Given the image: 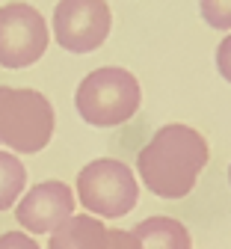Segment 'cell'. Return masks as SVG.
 Returning <instances> with one entry per match:
<instances>
[{
  "label": "cell",
  "mask_w": 231,
  "mask_h": 249,
  "mask_svg": "<svg viewBox=\"0 0 231 249\" xmlns=\"http://www.w3.org/2000/svg\"><path fill=\"white\" fill-rule=\"evenodd\" d=\"M208 140L190 124H163L140 148V181L160 199H184L208 166Z\"/></svg>",
  "instance_id": "cell-1"
},
{
  "label": "cell",
  "mask_w": 231,
  "mask_h": 249,
  "mask_svg": "<svg viewBox=\"0 0 231 249\" xmlns=\"http://www.w3.org/2000/svg\"><path fill=\"white\" fill-rule=\"evenodd\" d=\"M142 104V89L140 80L127 69L104 66L89 71L74 95V107L80 119L92 128H116L134 119Z\"/></svg>",
  "instance_id": "cell-2"
},
{
  "label": "cell",
  "mask_w": 231,
  "mask_h": 249,
  "mask_svg": "<svg viewBox=\"0 0 231 249\" xmlns=\"http://www.w3.org/2000/svg\"><path fill=\"white\" fill-rule=\"evenodd\" d=\"M53 137V107L36 89L0 86V145L12 154H36Z\"/></svg>",
  "instance_id": "cell-3"
},
{
  "label": "cell",
  "mask_w": 231,
  "mask_h": 249,
  "mask_svg": "<svg viewBox=\"0 0 231 249\" xmlns=\"http://www.w3.org/2000/svg\"><path fill=\"white\" fill-rule=\"evenodd\" d=\"M77 199L92 216L119 220L137 208L140 184L127 163L98 158L77 172Z\"/></svg>",
  "instance_id": "cell-4"
},
{
  "label": "cell",
  "mask_w": 231,
  "mask_h": 249,
  "mask_svg": "<svg viewBox=\"0 0 231 249\" xmlns=\"http://www.w3.org/2000/svg\"><path fill=\"white\" fill-rule=\"evenodd\" d=\"M113 27L107 0H59L53 9V36L69 53L98 51Z\"/></svg>",
  "instance_id": "cell-5"
},
{
  "label": "cell",
  "mask_w": 231,
  "mask_h": 249,
  "mask_svg": "<svg viewBox=\"0 0 231 249\" xmlns=\"http://www.w3.org/2000/svg\"><path fill=\"white\" fill-rule=\"evenodd\" d=\"M48 24L30 3H9L0 9V66L27 69L48 51Z\"/></svg>",
  "instance_id": "cell-6"
},
{
  "label": "cell",
  "mask_w": 231,
  "mask_h": 249,
  "mask_svg": "<svg viewBox=\"0 0 231 249\" xmlns=\"http://www.w3.org/2000/svg\"><path fill=\"white\" fill-rule=\"evenodd\" d=\"M69 216H74V193L62 181H42L15 205V220L30 234H51Z\"/></svg>",
  "instance_id": "cell-7"
},
{
  "label": "cell",
  "mask_w": 231,
  "mask_h": 249,
  "mask_svg": "<svg viewBox=\"0 0 231 249\" xmlns=\"http://www.w3.org/2000/svg\"><path fill=\"white\" fill-rule=\"evenodd\" d=\"M107 246V229L98 216L74 213L62 226L51 231L48 249H104Z\"/></svg>",
  "instance_id": "cell-8"
},
{
  "label": "cell",
  "mask_w": 231,
  "mask_h": 249,
  "mask_svg": "<svg viewBox=\"0 0 231 249\" xmlns=\"http://www.w3.org/2000/svg\"><path fill=\"white\" fill-rule=\"evenodd\" d=\"M142 249H193L190 231L172 216H148L134 229Z\"/></svg>",
  "instance_id": "cell-9"
},
{
  "label": "cell",
  "mask_w": 231,
  "mask_h": 249,
  "mask_svg": "<svg viewBox=\"0 0 231 249\" xmlns=\"http://www.w3.org/2000/svg\"><path fill=\"white\" fill-rule=\"evenodd\" d=\"M24 184H27V169L24 163L15 158L12 151L0 148V211H9L21 193H24Z\"/></svg>",
  "instance_id": "cell-10"
},
{
  "label": "cell",
  "mask_w": 231,
  "mask_h": 249,
  "mask_svg": "<svg viewBox=\"0 0 231 249\" xmlns=\"http://www.w3.org/2000/svg\"><path fill=\"white\" fill-rule=\"evenodd\" d=\"M202 18L213 30H231V0H199Z\"/></svg>",
  "instance_id": "cell-11"
},
{
  "label": "cell",
  "mask_w": 231,
  "mask_h": 249,
  "mask_svg": "<svg viewBox=\"0 0 231 249\" xmlns=\"http://www.w3.org/2000/svg\"><path fill=\"white\" fill-rule=\"evenodd\" d=\"M104 249H142L134 231L124 229H107V246Z\"/></svg>",
  "instance_id": "cell-12"
},
{
  "label": "cell",
  "mask_w": 231,
  "mask_h": 249,
  "mask_svg": "<svg viewBox=\"0 0 231 249\" xmlns=\"http://www.w3.org/2000/svg\"><path fill=\"white\" fill-rule=\"evenodd\" d=\"M0 249H42V246L27 231H6L0 234Z\"/></svg>",
  "instance_id": "cell-13"
},
{
  "label": "cell",
  "mask_w": 231,
  "mask_h": 249,
  "mask_svg": "<svg viewBox=\"0 0 231 249\" xmlns=\"http://www.w3.org/2000/svg\"><path fill=\"white\" fill-rule=\"evenodd\" d=\"M216 71L231 83V33L219 42V48H216Z\"/></svg>",
  "instance_id": "cell-14"
},
{
  "label": "cell",
  "mask_w": 231,
  "mask_h": 249,
  "mask_svg": "<svg viewBox=\"0 0 231 249\" xmlns=\"http://www.w3.org/2000/svg\"><path fill=\"white\" fill-rule=\"evenodd\" d=\"M228 184H231V166H228Z\"/></svg>",
  "instance_id": "cell-15"
}]
</instances>
